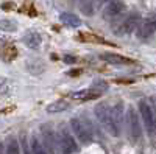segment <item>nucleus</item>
Here are the masks:
<instances>
[{
    "label": "nucleus",
    "mask_w": 156,
    "mask_h": 154,
    "mask_svg": "<svg viewBox=\"0 0 156 154\" xmlns=\"http://www.w3.org/2000/svg\"><path fill=\"white\" fill-rule=\"evenodd\" d=\"M70 128L75 134V137L80 140L81 143L87 145L94 140V129L89 120H80V118H72L70 120Z\"/></svg>",
    "instance_id": "1"
},
{
    "label": "nucleus",
    "mask_w": 156,
    "mask_h": 154,
    "mask_svg": "<svg viewBox=\"0 0 156 154\" xmlns=\"http://www.w3.org/2000/svg\"><path fill=\"white\" fill-rule=\"evenodd\" d=\"M139 114L142 117V121L145 125V129L150 135L156 134V118H154V114L151 111V106L147 100H140L139 101Z\"/></svg>",
    "instance_id": "2"
},
{
    "label": "nucleus",
    "mask_w": 156,
    "mask_h": 154,
    "mask_svg": "<svg viewBox=\"0 0 156 154\" xmlns=\"http://www.w3.org/2000/svg\"><path fill=\"white\" fill-rule=\"evenodd\" d=\"M125 121H126V129H128L129 139L133 142H137L142 135V129H140V123H139V115L134 111V108H128Z\"/></svg>",
    "instance_id": "3"
},
{
    "label": "nucleus",
    "mask_w": 156,
    "mask_h": 154,
    "mask_svg": "<svg viewBox=\"0 0 156 154\" xmlns=\"http://www.w3.org/2000/svg\"><path fill=\"white\" fill-rule=\"evenodd\" d=\"M94 114H95V117L97 120L106 128V131L114 135V128H112V123H111V106L108 104V103H98V104L94 108Z\"/></svg>",
    "instance_id": "4"
},
{
    "label": "nucleus",
    "mask_w": 156,
    "mask_h": 154,
    "mask_svg": "<svg viewBox=\"0 0 156 154\" xmlns=\"http://www.w3.org/2000/svg\"><path fill=\"white\" fill-rule=\"evenodd\" d=\"M58 140H59V148H61L62 154H73L78 151L75 139L72 137V134L66 128H61V132L58 134Z\"/></svg>",
    "instance_id": "5"
},
{
    "label": "nucleus",
    "mask_w": 156,
    "mask_h": 154,
    "mask_svg": "<svg viewBox=\"0 0 156 154\" xmlns=\"http://www.w3.org/2000/svg\"><path fill=\"white\" fill-rule=\"evenodd\" d=\"M111 123L114 128V137H119L122 123H123V104L122 103H115L114 106H111Z\"/></svg>",
    "instance_id": "6"
},
{
    "label": "nucleus",
    "mask_w": 156,
    "mask_h": 154,
    "mask_svg": "<svg viewBox=\"0 0 156 154\" xmlns=\"http://www.w3.org/2000/svg\"><path fill=\"white\" fill-rule=\"evenodd\" d=\"M41 132H42V139H44V146H47L45 149H48L51 154H56L58 152V148H59L58 135L51 131L48 126H42L41 128Z\"/></svg>",
    "instance_id": "7"
},
{
    "label": "nucleus",
    "mask_w": 156,
    "mask_h": 154,
    "mask_svg": "<svg viewBox=\"0 0 156 154\" xmlns=\"http://www.w3.org/2000/svg\"><path fill=\"white\" fill-rule=\"evenodd\" d=\"M139 25V16L137 14H129V16H126L122 22H120V25L115 28V34L117 36H125V34H129V33H133L134 31V28Z\"/></svg>",
    "instance_id": "8"
},
{
    "label": "nucleus",
    "mask_w": 156,
    "mask_h": 154,
    "mask_svg": "<svg viewBox=\"0 0 156 154\" xmlns=\"http://www.w3.org/2000/svg\"><path fill=\"white\" fill-rule=\"evenodd\" d=\"M123 3L120 2V0H108L105 8H103V17H105L106 20H111L114 17H117L120 14V12L123 11Z\"/></svg>",
    "instance_id": "9"
},
{
    "label": "nucleus",
    "mask_w": 156,
    "mask_h": 154,
    "mask_svg": "<svg viewBox=\"0 0 156 154\" xmlns=\"http://www.w3.org/2000/svg\"><path fill=\"white\" fill-rule=\"evenodd\" d=\"M156 30V22L154 20H145L139 25L137 28V37L139 39H148Z\"/></svg>",
    "instance_id": "10"
},
{
    "label": "nucleus",
    "mask_w": 156,
    "mask_h": 154,
    "mask_svg": "<svg viewBox=\"0 0 156 154\" xmlns=\"http://www.w3.org/2000/svg\"><path fill=\"white\" fill-rule=\"evenodd\" d=\"M23 44L27 45L28 48H33V50H36V48H39L41 47V44H42V37H41V34L39 33H36V31H30V33H27L23 36Z\"/></svg>",
    "instance_id": "11"
},
{
    "label": "nucleus",
    "mask_w": 156,
    "mask_h": 154,
    "mask_svg": "<svg viewBox=\"0 0 156 154\" xmlns=\"http://www.w3.org/2000/svg\"><path fill=\"white\" fill-rule=\"evenodd\" d=\"M103 61H106L109 64H117V66H122V64H131L133 61L131 59H128L122 55H117V53H101L100 56Z\"/></svg>",
    "instance_id": "12"
},
{
    "label": "nucleus",
    "mask_w": 156,
    "mask_h": 154,
    "mask_svg": "<svg viewBox=\"0 0 156 154\" xmlns=\"http://www.w3.org/2000/svg\"><path fill=\"white\" fill-rule=\"evenodd\" d=\"M59 20L64 25H69V27H73V28H76V27H80V25H81L80 17L72 14V12H61V14H59Z\"/></svg>",
    "instance_id": "13"
},
{
    "label": "nucleus",
    "mask_w": 156,
    "mask_h": 154,
    "mask_svg": "<svg viewBox=\"0 0 156 154\" xmlns=\"http://www.w3.org/2000/svg\"><path fill=\"white\" fill-rule=\"evenodd\" d=\"M72 97L76 98V100H92V98H97V97H100V95L94 91L92 87H89V89H83V91L73 92Z\"/></svg>",
    "instance_id": "14"
},
{
    "label": "nucleus",
    "mask_w": 156,
    "mask_h": 154,
    "mask_svg": "<svg viewBox=\"0 0 156 154\" xmlns=\"http://www.w3.org/2000/svg\"><path fill=\"white\" fill-rule=\"evenodd\" d=\"M69 108V103L66 100H58L55 103H51V104L47 106V112H61V111H66Z\"/></svg>",
    "instance_id": "15"
},
{
    "label": "nucleus",
    "mask_w": 156,
    "mask_h": 154,
    "mask_svg": "<svg viewBox=\"0 0 156 154\" xmlns=\"http://www.w3.org/2000/svg\"><path fill=\"white\" fill-rule=\"evenodd\" d=\"M27 69L31 73H41L44 70V62L41 59H30L27 64Z\"/></svg>",
    "instance_id": "16"
},
{
    "label": "nucleus",
    "mask_w": 156,
    "mask_h": 154,
    "mask_svg": "<svg viewBox=\"0 0 156 154\" xmlns=\"http://www.w3.org/2000/svg\"><path fill=\"white\" fill-rule=\"evenodd\" d=\"M31 152L33 154H48L45 146L39 142L37 137H31Z\"/></svg>",
    "instance_id": "17"
},
{
    "label": "nucleus",
    "mask_w": 156,
    "mask_h": 154,
    "mask_svg": "<svg viewBox=\"0 0 156 154\" xmlns=\"http://www.w3.org/2000/svg\"><path fill=\"white\" fill-rule=\"evenodd\" d=\"M5 154H20V146L16 139H9V142L6 143V152Z\"/></svg>",
    "instance_id": "18"
},
{
    "label": "nucleus",
    "mask_w": 156,
    "mask_h": 154,
    "mask_svg": "<svg viewBox=\"0 0 156 154\" xmlns=\"http://www.w3.org/2000/svg\"><path fill=\"white\" fill-rule=\"evenodd\" d=\"M0 30L2 31H16L17 30V23L8 20V19H2L0 20Z\"/></svg>",
    "instance_id": "19"
},
{
    "label": "nucleus",
    "mask_w": 156,
    "mask_h": 154,
    "mask_svg": "<svg viewBox=\"0 0 156 154\" xmlns=\"http://www.w3.org/2000/svg\"><path fill=\"white\" fill-rule=\"evenodd\" d=\"M64 62L75 64V62H76V58H75V56H70V55H66V56H64Z\"/></svg>",
    "instance_id": "20"
},
{
    "label": "nucleus",
    "mask_w": 156,
    "mask_h": 154,
    "mask_svg": "<svg viewBox=\"0 0 156 154\" xmlns=\"http://www.w3.org/2000/svg\"><path fill=\"white\" fill-rule=\"evenodd\" d=\"M150 106H151V111H153V114H154V118H156V97H153V98L150 100Z\"/></svg>",
    "instance_id": "21"
},
{
    "label": "nucleus",
    "mask_w": 156,
    "mask_h": 154,
    "mask_svg": "<svg viewBox=\"0 0 156 154\" xmlns=\"http://www.w3.org/2000/svg\"><path fill=\"white\" fill-rule=\"evenodd\" d=\"M3 152V148H2V143H0V154H2Z\"/></svg>",
    "instance_id": "22"
},
{
    "label": "nucleus",
    "mask_w": 156,
    "mask_h": 154,
    "mask_svg": "<svg viewBox=\"0 0 156 154\" xmlns=\"http://www.w3.org/2000/svg\"><path fill=\"white\" fill-rule=\"evenodd\" d=\"M25 154H28V149H27V145H25Z\"/></svg>",
    "instance_id": "23"
}]
</instances>
